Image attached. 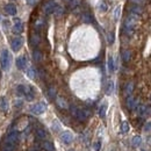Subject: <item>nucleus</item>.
Returning a JSON list of instances; mask_svg holds the SVG:
<instances>
[{"label": "nucleus", "mask_w": 151, "mask_h": 151, "mask_svg": "<svg viewBox=\"0 0 151 151\" xmlns=\"http://www.w3.org/2000/svg\"><path fill=\"white\" fill-rule=\"evenodd\" d=\"M137 21H138V15L133 14V13H131L130 15H128V17L126 19V22H124V30H126V34H128V35H131V34H133L134 28H135Z\"/></svg>", "instance_id": "1"}, {"label": "nucleus", "mask_w": 151, "mask_h": 151, "mask_svg": "<svg viewBox=\"0 0 151 151\" xmlns=\"http://www.w3.org/2000/svg\"><path fill=\"white\" fill-rule=\"evenodd\" d=\"M69 108L71 110V114L75 116L78 121H80V122L86 121L88 119V116H89V112L86 110V109H80V108H78L76 106H71Z\"/></svg>", "instance_id": "2"}, {"label": "nucleus", "mask_w": 151, "mask_h": 151, "mask_svg": "<svg viewBox=\"0 0 151 151\" xmlns=\"http://www.w3.org/2000/svg\"><path fill=\"white\" fill-rule=\"evenodd\" d=\"M0 64H1V68L2 70L7 71L10 66V55L8 52V50L3 49L0 54Z\"/></svg>", "instance_id": "3"}, {"label": "nucleus", "mask_w": 151, "mask_h": 151, "mask_svg": "<svg viewBox=\"0 0 151 151\" xmlns=\"http://www.w3.org/2000/svg\"><path fill=\"white\" fill-rule=\"evenodd\" d=\"M45 109H47V106H45V103H43V102L35 103L34 106L30 107V112H31L33 114H35V115H41V114H43V113L45 112Z\"/></svg>", "instance_id": "4"}, {"label": "nucleus", "mask_w": 151, "mask_h": 151, "mask_svg": "<svg viewBox=\"0 0 151 151\" xmlns=\"http://www.w3.org/2000/svg\"><path fill=\"white\" fill-rule=\"evenodd\" d=\"M19 138H20L19 133L14 130V131H10V133L7 135V137H6V141H5V142H7V143H9L10 145L15 147V145L17 144V142H19Z\"/></svg>", "instance_id": "5"}, {"label": "nucleus", "mask_w": 151, "mask_h": 151, "mask_svg": "<svg viewBox=\"0 0 151 151\" xmlns=\"http://www.w3.org/2000/svg\"><path fill=\"white\" fill-rule=\"evenodd\" d=\"M22 44H23V40L21 37H14L10 41V48L13 51H19L21 49Z\"/></svg>", "instance_id": "6"}, {"label": "nucleus", "mask_w": 151, "mask_h": 151, "mask_svg": "<svg viewBox=\"0 0 151 151\" xmlns=\"http://www.w3.org/2000/svg\"><path fill=\"white\" fill-rule=\"evenodd\" d=\"M61 141L64 144H71L73 142V135L70 131H64L61 134Z\"/></svg>", "instance_id": "7"}, {"label": "nucleus", "mask_w": 151, "mask_h": 151, "mask_svg": "<svg viewBox=\"0 0 151 151\" xmlns=\"http://www.w3.org/2000/svg\"><path fill=\"white\" fill-rule=\"evenodd\" d=\"M13 31L15 34H21L23 31V22L20 19H14V24H13Z\"/></svg>", "instance_id": "8"}, {"label": "nucleus", "mask_w": 151, "mask_h": 151, "mask_svg": "<svg viewBox=\"0 0 151 151\" xmlns=\"http://www.w3.org/2000/svg\"><path fill=\"white\" fill-rule=\"evenodd\" d=\"M137 105H138V100L135 99L133 95H129L127 98V107H128V109L133 110V109L137 108Z\"/></svg>", "instance_id": "9"}, {"label": "nucleus", "mask_w": 151, "mask_h": 151, "mask_svg": "<svg viewBox=\"0 0 151 151\" xmlns=\"http://www.w3.org/2000/svg\"><path fill=\"white\" fill-rule=\"evenodd\" d=\"M15 64H16L17 69H20V70H24V69H26V66H27V59H26V57H24V56H20V57H17V58H16Z\"/></svg>", "instance_id": "10"}, {"label": "nucleus", "mask_w": 151, "mask_h": 151, "mask_svg": "<svg viewBox=\"0 0 151 151\" xmlns=\"http://www.w3.org/2000/svg\"><path fill=\"white\" fill-rule=\"evenodd\" d=\"M56 103H57V106L59 107V108H62V109H68L70 106H69V103H68V101L64 99V98H62V96H56Z\"/></svg>", "instance_id": "11"}, {"label": "nucleus", "mask_w": 151, "mask_h": 151, "mask_svg": "<svg viewBox=\"0 0 151 151\" xmlns=\"http://www.w3.org/2000/svg\"><path fill=\"white\" fill-rule=\"evenodd\" d=\"M56 7H57V3L56 2H48V3L44 5L43 9H44V13L45 14H52Z\"/></svg>", "instance_id": "12"}, {"label": "nucleus", "mask_w": 151, "mask_h": 151, "mask_svg": "<svg viewBox=\"0 0 151 151\" xmlns=\"http://www.w3.org/2000/svg\"><path fill=\"white\" fill-rule=\"evenodd\" d=\"M5 13L6 14H8V15H15L16 14V6L14 5V3H8V5H6L5 6Z\"/></svg>", "instance_id": "13"}, {"label": "nucleus", "mask_w": 151, "mask_h": 151, "mask_svg": "<svg viewBox=\"0 0 151 151\" xmlns=\"http://www.w3.org/2000/svg\"><path fill=\"white\" fill-rule=\"evenodd\" d=\"M0 110L2 113H6L8 110V101L5 96H1L0 98Z\"/></svg>", "instance_id": "14"}, {"label": "nucleus", "mask_w": 151, "mask_h": 151, "mask_svg": "<svg viewBox=\"0 0 151 151\" xmlns=\"http://www.w3.org/2000/svg\"><path fill=\"white\" fill-rule=\"evenodd\" d=\"M40 42H41V37H40L38 34H33L30 36V44L33 47H37L40 44Z\"/></svg>", "instance_id": "15"}, {"label": "nucleus", "mask_w": 151, "mask_h": 151, "mask_svg": "<svg viewBox=\"0 0 151 151\" xmlns=\"http://www.w3.org/2000/svg\"><path fill=\"white\" fill-rule=\"evenodd\" d=\"M130 12L133 13V14H136V15H138V14H141L142 12H143V7L142 6H140V5H131L130 6Z\"/></svg>", "instance_id": "16"}, {"label": "nucleus", "mask_w": 151, "mask_h": 151, "mask_svg": "<svg viewBox=\"0 0 151 151\" xmlns=\"http://www.w3.org/2000/svg\"><path fill=\"white\" fill-rule=\"evenodd\" d=\"M133 91H134V82H133V81L127 82V85H126V87H124V94H126L127 96H129V95H131Z\"/></svg>", "instance_id": "17"}, {"label": "nucleus", "mask_w": 151, "mask_h": 151, "mask_svg": "<svg viewBox=\"0 0 151 151\" xmlns=\"http://www.w3.org/2000/svg\"><path fill=\"white\" fill-rule=\"evenodd\" d=\"M24 96H26V100H27V101H33V100H34L35 94H34V91H33V88H31V87H29V86H28V88H27V92H26Z\"/></svg>", "instance_id": "18"}, {"label": "nucleus", "mask_w": 151, "mask_h": 151, "mask_svg": "<svg viewBox=\"0 0 151 151\" xmlns=\"http://www.w3.org/2000/svg\"><path fill=\"white\" fill-rule=\"evenodd\" d=\"M33 58H34V61L35 62H37V63H40L42 59H43V55H42V52L40 51V50H34V52H33Z\"/></svg>", "instance_id": "19"}, {"label": "nucleus", "mask_w": 151, "mask_h": 151, "mask_svg": "<svg viewBox=\"0 0 151 151\" xmlns=\"http://www.w3.org/2000/svg\"><path fill=\"white\" fill-rule=\"evenodd\" d=\"M36 137H37L38 140H44V138L47 137L45 130H44L43 128H37V129H36Z\"/></svg>", "instance_id": "20"}, {"label": "nucleus", "mask_w": 151, "mask_h": 151, "mask_svg": "<svg viewBox=\"0 0 151 151\" xmlns=\"http://www.w3.org/2000/svg\"><path fill=\"white\" fill-rule=\"evenodd\" d=\"M42 148H43L45 151H54L55 150L54 144H52L51 142H49V141H44V142H42Z\"/></svg>", "instance_id": "21"}, {"label": "nucleus", "mask_w": 151, "mask_h": 151, "mask_svg": "<svg viewBox=\"0 0 151 151\" xmlns=\"http://www.w3.org/2000/svg\"><path fill=\"white\" fill-rule=\"evenodd\" d=\"M27 88H28V86H24V85H19V86L16 87V93H17V95L23 96V95L26 94V92H27Z\"/></svg>", "instance_id": "22"}, {"label": "nucleus", "mask_w": 151, "mask_h": 151, "mask_svg": "<svg viewBox=\"0 0 151 151\" xmlns=\"http://www.w3.org/2000/svg\"><path fill=\"white\" fill-rule=\"evenodd\" d=\"M113 91H114V82L112 80H109L107 82V85H106V94L107 95H110L113 93Z\"/></svg>", "instance_id": "23"}, {"label": "nucleus", "mask_w": 151, "mask_h": 151, "mask_svg": "<svg viewBox=\"0 0 151 151\" xmlns=\"http://www.w3.org/2000/svg\"><path fill=\"white\" fill-rule=\"evenodd\" d=\"M106 112H107V102H103L100 106V108H99V115H100V117L103 119L106 116Z\"/></svg>", "instance_id": "24"}, {"label": "nucleus", "mask_w": 151, "mask_h": 151, "mask_svg": "<svg viewBox=\"0 0 151 151\" xmlns=\"http://www.w3.org/2000/svg\"><path fill=\"white\" fill-rule=\"evenodd\" d=\"M130 58H131V52L129 50H123V52H122V59H123V62L124 63H128L130 61Z\"/></svg>", "instance_id": "25"}, {"label": "nucleus", "mask_w": 151, "mask_h": 151, "mask_svg": "<svg viewBox=\"0 0 151 151\" xmlns=\"http://www.w3.org/2000/svg\"><path fill=\"white\" fill-rule=\"evenodd\" d=\"M137 112H138V115H141V116H144V115L148 113V107H147L145 105L137 106Z\"/></svg>", "instance_id": "26"}, {"label": "nucleus", "mask_w": 151, "mask_h": 151, "mask_svg": "<svg viewBox=\"0 0 151 151\" xmlns=\"http://www.w3.org/2000/svg\"><path fill=\"white\" fill-rule=\"evenodd\" d=\"M54 14H55V16H56V17L62 16V15L64 14V7H62V6H58V5H57V7H56V8H55V10H54Z\"/></svg>", "instance_id": "27"}, {"label": "nucleus", "mask_w": 151, "mask_h": 151, "mask_svg": "<svg viewBox=\"0 0 151 151\" xmlns=\"http://www.w3.org/2000/svg\"><path fill=\"white\" fill-rule=\"evenodd\" d=\"M131 143H133V147L138 148V147L142 144V137H141V136H135V137L133 138Z\"/></svg>", "instance_id": "28"}, {"label": "nucleus", "mask_w": 151, "mask_h": 151, "mask_svg": "<svg viewBox=\"0 0 151 151\" xmlns=\"http://www.w3.org/2000/svg\"><path fill=\"white\" fill-rule=\"evenodd\" d=\"M81 20H82L84 22H86V23H89V22H92V16L89 15V13L85 12V13H82V15H81Z\"/></svg>", "instance_id": "29"}, {"label": "nucleus", "mask_w": 151, "mask_h": 151, "mask_svg": "<svg viewBox=\"0 0 151 151\" xmlns=\"http://www.w3.org/2000/svg\"><path fill=\"white\" fill-rule=\"evenodd\" d=\"M129 123L127 122V121H123L122 123H121V133H123V134H126V133H128L129 131Z\"/></svg>", "instance_id": "30"}, {"label": "nucleus", "mask_w": 151, "mask_h": 151, "mask_svg": "<svg viewBox=\"0 0 151 151\" xmlns=\"http://www.w3.org/2000/svg\"><path fill=\"white\" fill-rule=\"evenodd\" d=\"M48 95H49L50 99H56V88L50 86L49 89H48Z\"/></svg>", "instance_id": "31"}, {"label": "nucleus", "mask_w": 151, "mask_h": 151, "mask_svg": "<svg viewBox=\"0 0 151 151\" xmlns=\"http://www.w3.org/2000/svg\"><path fill=\"white\" fill-rule=\"evenodd\" d=\"M27 76L30 78V79H35L36 78V70L34 68H29L27 70Z\"/></svg>", "instance_id": "32"}, {"label": "nucleus", "mask_w": 151, "mask_h": 151, "mask_svg": "<svg viewBox=\"0 0 151 151\" xmlns=\"http://www.w3.org/2000/svg\"><path fill=\"white\" fill-rule=\"evenodd\" d=\"M99 9H100L101 12H107V9H108V5L106 3V1H105V0H101V1L99 2Z\"/></svg>", "instance_id": "33"}, {"label": "nucleus", "mask_w": 151, "mask_h": 151, "mask_svg": "<svg viewBox=\"0 0 151 151\" xmlns=\"http://www.w3.org/2000/svg\"><path fill=\"white\" fill-rule=\"evenodd\" d=\"M108 70H109V72H113V71L115 70V65H114V59H113V57H109V58H108Z\"/></svg>", "instance_id": "34"}, {"label": "nucleus", "mask_w": 151, "mask_h": 151, "mask_svg": "<svg viewBox=\"0 0 151 151\" xmlns=\"http://www.w3.org/2000/svg\"><path fill=\"white\" fill-rule=\"evenodd\" d=\"M69 2H70V3H69L70 8H71V9H73V8H76V7H78V6L80 5L81 0H70Z\"/></svg>", "instance_id": "35"}, {"label": "nucleus", "mask_w": 151, "mask_h": 151, "mask_svg": "<svg viewBox=\"0 0 151 151\" xmlns=\"http://www.w3.org/2000/svg\"><path fill=\"white\" fill-rule=\"evenodd\" d=\"M120 13H121V7H120V6H117V7L115 8V10H114V20H115V21H117V20H119V17H120Z\"/></svg>", "instance_id": "36"}, {"label": "nucleus", "mask_w": 151, "mask_h": 151, "mask_svg": "<svg viewBox=\"0 0 151 151\" xmlns=\"http://www.w3.org/2000/svg\"><path fill=\"white\" fill-rule=\"evenodd\" d=\"M107 40H108V43L109 44H113V42H114V34L113 33H109L107 35Z\"/></svg>", "instance_id": "37"}, {"label": "nucleus", "mask_w": 151, "mask_h": 151, "mask_svg": "<svg viewBox=\"0 0 151 151\" xmlns=\"http://www.w3.org/2000/svg\"><path fill=\"white\" fill-rule=\"evenodd\" d=\"M93 149L95 151H100V149H101V142H100V141L95 142V143L93 144Z\"/></svg>", "instance_id": "38"}, {"label": "nucleus", "mask_w": 151, "mask_h": 151, "mask_svg": "<svg viewBox=\"0 0 151 151\" xmlns=\"http://www.w3.org/2000/svg\"><path fill=\"white\" fill-rule=\"evenodd\" d=\"M43 24H44L43 20H38V21L35 23V27H36V29H41V28L43 27Z\"/></svg>", "instance_id": "39"}, {"label": "nucleus", "mask_w": 151, "mask_h": 151, "mask_svg": "<svg viewBox=\"0 0 151 151\" xmlns=\"http://www.w3.org/2000/svg\"><path fill=\"white\" fill-rule=\"evenodd\" d=\"M22 105H23V101H22V100H20V99L14 101V106H15V107H17V108L22 107Z\"/></svg>", "instance_id": "40"}, {"label": "nucleus", "mask_w": 151, "mask_h": 151, "mask_svg": "<svg viewBox=\"0 0 151 151\" xmlns=\"http://www.w3.org/2000/svg\"><path fill=\"white\" fill-rule=\"evenodd\" d=\"M151 130V122H147L144 124V131H150Z\"/></svg>", "instance_id": "41"}, {"label": "nucleus", "mask_w": 151, "mask_h": 151, "mask_svg": "<svg viewBox=\"0 0 151 151\" xmlns=\"http://www.w3.org/2000/svg\"><path fill=\"white\" fill-rule=\"evenodd\" d=\"M52 130H55V131H58V130H59V124H58L57 121L54 122V124H52Z\"/></svg>", "instance_id": "42"}, {"label": "nucleus", "mask_w": 151, "mask_h": 151, "mask_svg": "<svg viewBox=\"0 0 151 151\" xmlns=\"http://www.w3.org/2000/svg\"><path fill=\"white\" fill-rule=\"evenodd\" d=\"M135 5H140V6H142L143 5V2H144V0H131Z\"/></svg>", "instance_id": "43"}, {"label": "nucleus", "mask_w": 151, "mask_h": 151, "mask_svg": "<svg viewBox=\"0 0 151 151\" xmlns=\"http://www.w3.org/2000/svg\"><path fill=\"white\" fill-rule=\"evenodd\" d=\"M27 1V3L28 5H30V6H33V5H35V3H37V1L38 0H26Z\"/></svg>", "instance_id": "44"}, {"label": "nucleus", "mask_w": 151, "mask_h": 151, "mask_svg": "<svg viewBox=\"0 0 151 151\" xmlns=\"http://www.w3.org/2000/svg\"><path fill=\"white\" fill-rule=\"evenodd\" d=\"M30 151H37V150H35V149H33V150H30Z\"/></svg>", "instance_id": "45"}, {"label": "nucleus", "mask_w": 151, "mask_h": 151, "mask_svg": "<svg viewBox=\"0 0 151 151\" xmlns=\"http://www.w3.org/2000/svg\"><path fill=\"white\" fill-rule=\"evenodd\" d=\"M1 151H6V150H3V149H1Z\"/></svg>", "instance_id": "46"}, {"label": "nucleus", "mask_w": 151, "mask_h": 151, "mask_svg": "<svg viewBox=\"0 0 151 151\" xmlns=\"http://www.w3.org/2000/svg\"><path fill=\"white\" fill-rule=\"evenodd\" d=\"M69 151H75V150H69Z\"/></svg>", "instance_id": "47"}, {"label": "nucleus", "mask_w": 151, "mask_h": 151, "mask_svg": "<svg viewBox=\"0 0 151 151\" xmlns=\"http://www.w3.org/2000/svg\"><path fill=\"white\" fill-rule=\"evenodd\" d=\"M66 1H70V0H66Z\"/></svg>", "instance_id": "48"}]
</instances>
